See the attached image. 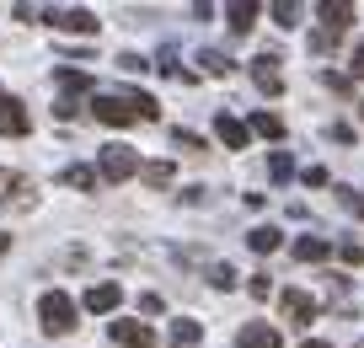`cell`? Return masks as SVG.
<instances>
[{
	"instance_id": "cell-29",
	"label": "cell",
	"mask_w": 364,
	"mask_h": 348,
	"mask_svg": "<svg viewBox=\"0 0 364 348\" xmlns=\"http://www.w3.org/2000/svg\"><path fill=\"white\" fill-rule=\"evenodd\" d=\"M311 48H316V54H332V48H338V33H316V38H311Z\"/></svg>"
},
{
	"instance_id": "cell-1",
	"label": "cell",
	"mask_w": 364,
	"mask_h": 348,
	"mask_svg": "<svg viewBox=\"0 0 364 348\" xmlns=\"http://www.w3.org/2000/svg\"><path fill=\"white\" fill-rule=\"evenodd\" d=\"M38 316H43V332H70L75 327V300H70L65 290H48L43 300H38Z\"/></svg>"
},
{
	"instance_id": "cell-15",
	"label": "cell",
	"mask_w": 364,
	"mask_h": 348,
	"mask_svg": "<svg viewBox=\"0 0 364 348\" xmlns=\"http://www.w3.org/2000/svg\"><path fill=\"white\" fill-rule=\"evenodd\" d=\"M247 129H252V135H262V139H284V118H279V112H257Z\"/></svg>"
},
{
	"instance_id": "cell-13",
	"label": "cell",
	"mask_w": 364,
	"mask_h": 348,
	"mask_svg": "<svg viewBox=\"0 0 364 348\" xmlns=\"http://www.w3.org/2000/svg\"><path fill=\"white\" fill-rule=\"evenodd\" d=\"M295 258H300V263H321V258H332V241H321V236H300V241H295Z\"/></svg>"
},
{
	"instance_id": "cell-2",
	"label": "cell",
	"mask_w": 364,
	"mask_h": 348,
	"mask_svg": "<svg viewBox=\"0 0 364 348\" xmlns=\"http://www.w3.org/2000/svg\"><path fill=\"white\" fill-rule=\"evenodd\" d=\"M134 172H139V156L129 145H107L102 150V177L107 182H124V177H134Z\"/></svg>"
},
{
	"instance_id": "cell-33",
	"label": "cell",
	"mask_w": 364,
	"mask_h": 348,
	"mask_svg": "<svg viewBox=\"0 0 364 348\" xmlns=\"http://www.w3.org/2000/svg\"><path fill=\"white\" fill-rule=\"evenodd\" d=\"M300 348H332V343H321V337H306V343H300Z\"/></svg>"
},
{
	"instance_id": "cell-32",
	"label": "cell",
	"mask_w": 364,
	"mask_h": 348,
	"mask_svg": "<svg viewBox=\"0 0 364 348\" xmlns=\"http://www.w3.org/2000/svg\"><path fill=\"white\" fill-rule=\"evenodd\" d=\"M348 70H353V80H364V43L353 48V65H348Z\"/></svg>"
},
{
	"instance_id": "cell-6",
	"label": "cell",
	"mask_w": 364,
	"mask_h": 348,
	"mask_svg": "<svg viewBox=\"0 0 364 348\" xmlns=\"http://www.w3.org/2000/svg\"><path fill=\"white\" fill-rule=\"evenodd\" d=\"M279 305H284V316H289L295 327H311V322H316V300H311L306 290H284V295H279Z\"/></svg>"
},
{
	"instance_id": "cell-8",
	"label": "cell",
	"mask_w": 364,
	"mask_h": 348,
	"mask_svg": "<svg viewBox=\"0 0 364 348\" xmlns=\"http://www.w3.org/2000/svg\"><path fill=\"white\" fill-rule=\"evenodd\" d=\"M48 16H54V27H59V33H80V38H91V33H97V16H91L86 6H75V11H48Z\"/></svg>"
},
{
	"instance_id": "cell-5",
	"label": "cell",
	"mask_w": 364,
	"mask_h": 348,
	"mask_svg": "<svg viewBox=\"0 0 364 348\" xmlns=\"http://www.w3.org/2000/svg\"><path fill=\"white\" fill-rule=\"evenodd\" d=\"M252 80H257V91L279 97V91H284V75H279V54H257V59H252Z\"/></svg>"
},
{
	"instance_id": "cell-28",
	"label": "cell",
	"mask_w": 364,
	"mask_h": 348,
	"mask_svg": "<svg viewBox=\"0 0 364 348\" xmlns=\"http://www.w3.org/2000/svg\"><path fill=\"white\" fill-rule=\"evenodd\" d=\"M338 204H343V209H348V214H364V199H359V193H353V188H338Z\"/></svg>"
},
{
	"instance_id": "cell-7",
	"label": "cell",
	"mask_w": 364,
	"mask_h": 348,
	"mask_svg": "<svg viewBox=\"0 0 364 348\" xmlns=\"http://www.w3.org/2000/svg\"><path fill=\"white\" fill-rule=\"evenodd\" d=\"M236 343L241 348H284V337H279V327H268V322H247Z\"/></svg>"
},
{
	"instance_id": "cell-30",
	"label": "cell",
	"mask_w": 364,
	"mask_h": 348,
	"mask_svg": "<svg viewBox=\"0 0 364 348\" xmlns=\"http://www.w3.org/2000/svg\"><path fill=\"white\" fill-rule=\"evenodd\" d=\"M247 290L257 295V300H268V290H273V284H268V273H252V284H247Z\"/></svg>"
},
{
	"instance_id": "cell-16",
	"label": "cell",
	"mask_w": 364,
	"mask_h": 348,
	"mask_svg": "<svg viewBox=\"0 0 364 348\" xmlns=\"http://www.w3.org/2000/svg\"><path fill=\"white\" fill-rule=\"evenodd\" d=\"M247 247L268 258V252H279V231H273V225H257V231H247Z\"/></svg>"
},
{
	"instance_id": "cell-24",
	"label": "cell",
	"mask_w": 364,
	"mask_h": 348,
	"mask_svg": "<svg viewBox=\"0 0 364 348\" xmlns=\"http://www.w3.org/2000/svg\"><path fill=\"white\" fill-rule=\"evenodd\" d=\"M145 182H150V188H166V182H171V167H166V161H150V167H145Z\"/></svg>"
},
{
	"instance_id": "cell-4",
	"label": "cell",
	"mask_w": 364,
	"mask_h": 348,
	"mask_svg": "<svg viewBox=\"0 0 364 348\" xmlns=\"http://www.w3.org/2000/svg\"><path fill=\"white\" fill-rule=\"evenodd\" d=\"M91 112H97V124H107V129H129V124H134V112H129L124 97H97Z\"/></svg>"
},
{
	"instance_id": "cell-36",
	"label": "cell",
	"mask_w": 364,
	"mask_h": 348,
	"mask_svg": "<svg viewBox=\"0 0 364 348\" xmlns=\"http://www.w3.org/2000/svg\"><path fill=\"white\" fill-rule=\"evenodd\" d=\"M353 348H364V343H353Z\"/></svg>"
},
{
	"instance_id": "cell-9",
	"label": "cell",
	"mask_w": 364,
	"mask_h": 348,
	"mask_svg": "<svg viewBox=\"0 0 364 348\" xmlns=\"http://www.w3.org/2000/svg\"><path fill=\"white\" fill-rule=\"evenodd\" d=\"M113 343L124 348H156V332L145 322H113Z\"/></svg>"
},
{
	"instance_id": "cell-20",
	"label": "cell",
	"mask_w": 364,
	"mask_h": 348,
	"mask_svg": "<svg viewBox=\"0 0 364 348\" xmlns=\"http://www.w3.org/2000/svg\"><path fill=\"white\" fill-rule=\"evenodd\" d=\"M268 177L273 182H289V177H295V161H289L284 150H273V156H268Z\"/></svg>"
},
{
	"instance_id": "cell-35",
	"label": "cell",
	"mask_w": 364,
	"mask_h": 348,
	"mask_svg": "<svg viewBox=\"0 0 364 348\" xmlns=\"http://www.w3.org/2000/svg\"><path fill=\"white\" fill-rule=\"evenodd\" d=\"M359 112H364V102H359Z\"/></svg>"
},
{
	"instance_id": "cell-22",
	"label": "cell",
	"mask_w": 364,
	"mask_h": 348,
	"mask_svg": "<svg viewBox=\"0 0 364 348\" xmlns=\"http://www.w3.org/2000/svg\"><path fill=\"white\" fill-rule=\"evenodd\" d=\"M209 284H215V290H236V268H230V263H215V268H209Z\"/></svg>"
},
{
	"instance_id": "cell-23",
	"label": "cell",
	"mask_w": 364,
	"mask_h": 348,
	"mask_svg": "<svg viewBox=\"0 0 364 348\" xmlns=\"http://www.w3.org/2000/svg\"><path fill=\"white\" fill-rule=\"evenodd\" d=\"M59 86H65V91H86L91 75H86V70H59Z\"/></svg>"
},
{
	"instance_id": "cell-10",
	"label": "cell",
	"mask_w": 364,
	"mask_h": 348,
	"mask_svg": "<svg viewBox=\"0 0 364 348\" xmlns=\"http://www.w3.org/2000/svg\"><path fill=\"white\" fill-rule=\"evenodd\" d=\"M118 300H124V290H118V284H91V290H86V311H97V316L118 311Z\"/></svg>"
},
{
	"instance_id": "cell-27",
	"label": "cell",
	"mask_w": 364,
	"mask_h": 348,
	"mask_svg": "<svg viewBox=\"0 0 364 348\" xmlns=\"http://www.w3.org/2000/svg\"><path fill=\"white\" fill-rule=\"evenodd\" d=\"M171 139H177V145L188 150V156H204V139H198V135H188V129H177Z\"/></svg>"
},
{
	"instance_id": "cell-34",
	"label": "cell",
	"mask_w": 364,
	"mask_h": 348,
	"mask_svg": "<svg viewBox=\"0 0 364 348\" xmlns=\"http://www.w3.org/2000/svg\"><path fill=\"white\" fill-rule=\"evenodd\" d=\"M6 247H11V241H6V236H0V252H6Z\"/></svg>"
},
{
	"instance_id": "cell-31",
	"label": "cell",
	"mask_w": 364,
	"mask_h": 348,
	"mask_svg": "<svg viewBox=\"0 0 364 348\" xmlns=\"http://www.w3.org/2000/svg\"><path fill=\"white\" fill-rule=\"evenodd\" d=\"M338 252H343V263H364V247H359V241H343Z\"/></svg>"
},
{
	"instance_id": "cell-3",
	"label": "cell",
	"mask_w": 364,
	"mask_h": 348,
	"mask_svg": "<svg viewBox=\"0 0 364 348\" xmlns=\"http://www.w3.org/2000/svg\"><path fill=\"white\" fill-rule=\"evenodd\" d=\"M27 129H33V118H27V107L16 97H6L0 91V135H11V139H22Z\"/></svg>"
},
{
	"instance_id": "cell-17",
	"label": "cell",
	"mask_w": 364,
	"mask_h": 348,
	"mask_svg": "<svg viewBox=\"0 0 364 348\" xmlns=\"http://www.w3.org/2000/svg\"><path fill=\"white\" fill-rule=\"evenodd\" d=\"M171 343H177V348H193L198 343V337H204V327H198V322H188V316H182V322H171Z\"/></svg>"
},
{
	"instance_id": "cell-11",
	"label": "cell",
	"mask_w": 364,
	"mask_h": 348,
	"mask_svg": "<svg viewBox=\"0 0 364 348\" xmlns=\"http://www.w3.org/2000/svg\"><path fill=\"white\" fill-rule=\"evenodd\" d=\"M215 135L225 139L230 150H247V135H252V129L241 124V118H230V112H220V118H215Z\"/></svg>"
},
{
	"instance_id": "cell-14",
	"label": "cell",
	"mask_w": 364,
	"mask_h": 348,
	"mask_svg": "<svg viewBox=\"0 0 364 348\" xmlns=\"http://www.w3.org/2000/svg\"><path fill=\"white\" fill-rule=\"evenodd\" d=\"M225 16H230V33H252L257 6H252V0H236V6H225Z\"/></svg>"
},
{
	"instance_id": "cell-25",
	"label": "cell",
	"mask_w": 364,
	"mask_h": 348,
	"mask_svg": "<svg viewBox=\"0 0 364 348\" xmlns=\"http://www.w3.org/2000/svg\"><path fill=\"white\" fill-rule=\"evenodd\" d=\"M273 22H279V27H295V22H300V6H295V0H284V6H273Z\"/></svg>"
},
{
	"instance_id": "cell-19",
	"label": "cell",
	"mask_w": 364,
	"mask_h": 348,
	"mask_svg": "<svg viewBox=\"0 0 364 348\" xmlns=\"http://www.w3.org/2000/svg\"><path fill=\"white\" fill-rule=\"evenodd\" d=\"M59 177H65V188H80V193L97 188V172H91V167H65Z\"/></svg>"
},
{
	"instance_id": "cell-12",
	"label": "cell",
	"mask_w": 364,
	"mask_h": 348,
	"mask_svg": "<svg viewBox=\"0 0 364 348\" xmlns=\"http://www.w3.org/2000/svg\"><path fill=\"white\" fill-rule=\"evenodd\" d=\"M316 16L327 22V33H343V27L353 22V6H343V0H321V6H316Z\"/></svg>"
},
{
	"instance_id": "cell-21",
	"label": "cell",
	"mask_w": 364,
	"mask_h": 348,
	"mask_svg": "<svg viewBox=\"0 0 364 348\" xmlns=\"http://www.w3.org/2000/svg\"><path fill=\"white\" fill-rule=\"evenodd\" d=\"M198 65H204L209 75H230V70H236V65H230L225 54H215V48H204V54H198Z\"/></svg>"
},
{
	"instance_id": "cell-18",
	"label": "cell",
	"mask_w": 364,
	"mask_h": 348,
	"mask_svg": "<svg viewBox=\"0 0 364 348\" xmlns=\"http://www.w3.org/2000/svg\"><path fill=\"white\" fill-rule=\"evenodd\" d=\"M124 102H129V112H134V118H161V102L145 97V91H124Z\"/></svg>"
},
{
	"instance_id": "cell-26",
	"label": "cell",
	"mask_w": 364,
	"mask_h": 348,
	"mask_svg": "<svg viewBox=\"0 0 364 348\" xmlns=\"http://www.w3.org/2000/svg\"><path fill=\"white\" fill-rule=\"evenodd\" d=\"M11 193H27V177H16V172H0V199H11Z\"/></svg>"
}]
</instances>
